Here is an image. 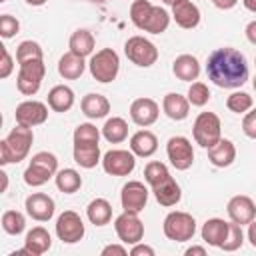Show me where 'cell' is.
<instances>
[{"label": "cell", "mask_w": 256, "mask_h": 256, "mask_svg": "<svg viewBox=\"0 0 256 256\" xmlns=\"http://www.w3.org/2000/svg\"><path fill=\"white\" fill-rule=\"evenodd\" d=\"M208 100H210V90H208V86H206L204 82H192L190 88H188V102H190L192 106L202 108L204 104H208Z\"/></svg>", "instance_id": "cell-42"}, {"label": "cell", "mask_w": 256, "mask_h": 256, "mask_svg": "<svg viewBox=\"0 0 256 256\" xmlns=\"http://www.w3.org/2000/svg\"><path fill=\"white\" fill-rule=\"evenodd\" d=\"M242 2H244V6H246L250 12L256 14V0H242Z\"/></svg>", "instance_id": "cell-53"}, {"label": "cell", "mask_w": 256, "mask_h": 256, "mask_svg": "<svg viewBox=\"0 0 256 256\" xmlns=\"http://www.w3.org/2000/svg\"><path fill=\"white\" fill-rule=\"evenodd\" d=\"M84 222L74 210H64L56 220V236L66 244H76L84 238Z\"/></svg>", "instance_id": "cell-10"}, {"label": "cell", "mask_w": 256, "mask_h": 256, "mask_svg": "<svg viewBox=\"0 0 256 256\" xmlns=\"http://www.w3.org/2000/svg\"><path fill=\"white\" fill-rule=\"evenodd\" d=\"M214 4H216V8H220V10H230V8H234L236 6V2L238 0H212Z\"/></svg>", "instance_id": "cell-49"}, {"label": "cell", "mask_w": 256, "mask_h": 256, "mask_svg": "<svg viewBox=\"0 0 256 256\" xmlns=\"http://www.w3.org/2000/svg\"><path fill=\"white\" fill-rule=\"evenodd\" d=\"M100 140V130L86 122V124H78L74 130V144H98Z\"/></svg>", "instance_id": "cell-38"}, {"label": "cell", "mask_w": 256, "mask_h": 256, "mask_svg": "<svg viewBox=\"0 0 256 256\" xmlns=\"http://www.w3.org/2000/svg\"><path fill=\"white\" fill-rule=\"evenodd\" d=\"M242 132L248 138L256 140V108L252 112H246L244 114V118H242Z\"/></svg>", "instance_id": "cell-44"}, {"label": "cell", "mask_w": 256, "mask_h": 256, "mask_svg": "<svg viewBox=\"0 0 256 256\" xmlns=\"http://www.w3.org/2000/svg\"><path fill=\"white\" fill-rule=\"evenodd\" d=\"M52 246V238L48 234L46 228L42 226H34L28 234H26V240H24V248L28 250L30 256H42L44 252H48Z\"/></svg>", "instance_id": "cell-24"}, {"label": "cell", "mask_w": 256, "mask_h": 256, "mask_svg": "<svg viewBox=\"0 0 256 256\" xmlns=\"http://www.w3.org/2000/svg\"><path fill=\"white\" fill-rule=\"evenodd\" d=\"M2 48V64H0V78H8L10 74H12V68H14V64H12V56H10V52H8V48L6 46H0Z\"/></svg>", "instance_id": "cell-45"}, {"label": "cell", "mask_w": 256, "mask_h": 256, "mask_svg": "<svg viewBox=\"0 0 256 256\" xmlns=\"http://www.w3.org/2000/svg\"><path fill=\"white\" fill-rule=\"evenodd\" d=\"M86 70V62L82 56L74 54V52H66L60 60H58V74L64 80H76L84 74Z\"/></svg>", "instance_id": "cell-27"}, {"label": "cell", "mask_w": 256, "mask_h": 256, "mask_svg": "<svg viewBox=\"0 0 256 256\" xmlns=\"http://www.w3.org/2000/svg\"><path fill=\"white\" fill-rule=\"evenodd\" d=\"M168 176H170V172H168V168H166L164 162H156V160H152V162H148L146 168H144V180H146L150 186L160 184V182L166 180Z\"/></svg>", "instance_id": "cell-39"}, {"label": "cell", "mask_w": 256, "mask_h": 256, "mask_svg": "<svg viewBox=\"0 0 256 256\" xmlns=\"http://www.w3.org/2000/svg\"><path fill=\"white\" fill-rule=\"evenodd\" d=\"M90 2H96V4H102V2H106V0H90Z\"/></svg>", "instance_id": "cell-56"}, {"label": "cell", "mask_w": 256, "mask_h": 256, "mask_svg": "<svg viewBox=\"0 0 256 256\" xmlns=\"http://www.w3.org/2000/svg\"><path fill=\"white\" fill-rule=\"evenodd\" d=\"M186 256H192V254H198V256H204L206 254V248H202V246H190V248H186V252H184Z\"/></svg>", "instance_id": "cell-51"}, {"label": "cell", "mask_w": 256, "mask_h": 256, "mask_svg": "<svg viewBox=\"0 0 256 256\" xmlns=\"http://www.w3.org/2000/svg\"><path fill=\"white\" fill-rule=\"evenodd\" d=\"M124 54L126 58L140 66V68H150L158 60V48L144 36H132L124 44Z\"/></svg>", "instance_id": "cell-7"}, {"label": "cell", "mask_w": 256, "mask_h": 256, "mask_svg": "<svg viewBox=\"0 0 256 256\" xmlns=\"http://www.w3.org/2000/svg\"><path fill=\"white\" fill-rule=\"evenodd\" d=\"M158 114H160V108L152 98H136L130 104V118L136 126H142V128L152 126L158 120Z\"/></svg>", "instance_id": "cell-16"}, {"label": "cell", "mask_w": 256, "mask_h": 256, "mask_svg": "<svg viewBox=\"0 0 256 256\" xmlns=\"http://www.w3.org/2000/svg\"><path fill=\"white\" fill-rule=\"evenodd\" d=\"M94 44H96L94 42V36L86 28H78L76 32H72L70 42H68L70 52H74V54H78L82 58H86V56H90L94 52Z\"/></svg>", "instance_id": "cell-29"}, {"label": "cell", "mask_w": 256, "mask_h": 256, "mask_svg": "<svg viewBox=\"0 0 256 256\" xmlns=\"http://www.w3.org/2000/svg\"><path fill=\"white\" fill-rule=\"evenodd\" d=\"M168 24H170V14L166 12V8L152 6V12H150V16H148V20H146L142 30L150 32V34H162V32H166Z\"/></svg>", "instance_id": "cell-34"}, {"label": "cell", "mask_w": 256, "mask_h": 256, "mask_svg": "<svg viewBox=\"0 0 256 256\" xmlns=\"http://www.w3.org/2000/svg\"><path fill=\"white\" fill-rule=\"evenodd\" d=\"M18 30H20V22L14 16H10V14H2L0 16V36L4 40H8L14 34H18Z\"/></svg>", "instance_id": "cell-43"}, {"label": "cell", "mask_w": 256, "mask_h": 256, "mask_svg": "<svg viewBox=\"0 0 256 256\" xmlns=\"http://www.w3.org/2000/svg\"><path fill=\"white\" fill-rule=\"evenodd\" d=\"M120 202H122V208L126 212H142L146 202H148V188L144 186V182L140 180H130L122 186V192H120Z\"/></svg>", "instance_id": "cell-13"}, {"label": "cell", "mask_w": 256, "mask_h": 256, "mask_svg": "<svg viewBox=\"0 0 256 256\" xmlns=\"http://www.w3.org/2000/svg\"><path fill=\"white\" fill-rule=\"evenodd\" d=\"M226 106L230 112H236V114H244L252 108V96L246 94V92H232L226 100Z\"/></svg>", "instance_id": "cell-41"}, {"label": "cell", "mask_w": 256, "mask_h": 256, "mask_svg": "<svg viewBox=\"0 0 256 256\" xmlns=\"http://www.w3.org/2000/svg\"><path fill=\"white\" fill-rule=\"evenodd\" d=\"M42 56H44L42 48L34 40H24L16 48V62L18 64H24V62H30V60H42Z\"/></svg>", "instance_id": "cell-36"}, {"label": "cell", "mask_w": 256, "mask_h": 256, "mask_svg": "<svg viewBox=\"0 0 256 256\" xmlns=\"http://www.w3.org/2000/svg\"><path fill=\"white\" fill-rule=\"evenodd\" d=\"M166 154L176 170H188L194 162V148L184 136H172L166 144Z\"/></svg>", "instance_id": "cell-11"}, {"label": "cell", "mask_w": 256, "mask_h": 256, "mask_svg": "<svg viewBox=\"0 0 256 256\" xmlns=\"http://www.w3.org/2000/svg\"><path fill=\"white\" fill-rule=\"evenodd\" d=\"M80 108H82V114L90 120H98V118H104L108 112H110V102L106 96L102 94H86L80 102Z\"/></svg>", "instance_id": "cell-25"}, {"label": "cell", "mask_w": 256, "mask_h": 256, "mask_svg": "<svg viewBox=\"0 0 256 256\" xmlns=\"http://www.w3.org/2000/svg\"><path fill=\"white\" fill-rule=\"evenodd\" d=\"M58 172V158L52 152H38L32 156L28 168L24 170V182L32 188L46 184Z\"/></svg>", "instance_id": "cell-3"}, {"label": "cell", "mask_w": 256, "mask_h": 256, "mask_svg": "<svg viewBox=\"0 0 256 256\" xmlns=\"http://www.w3.org/2000/svg\"><path fill=\"white\" fill-rule=\"evenodd\" d=\"M114 230L122 244H138L144 238V224L134 212H122L114 220Z\"/></svg>", "instance_id": "cell-9"}, {"label": "cell", "mask_w": 256, "mask_h": 256, "mask_svg": "<svg viewBox=\"0 0 256 256\" xmlns=\"http://www.w3.org/2000/svg\"><path fill=\"white\" fill-rule=\"evenodd\" d=\"M192 134L196 144H200L202 148H212L220 138H222V124L220 118L214 112H200L194 120L192 126Z\"/></svg>", "instance_id": "cell-6"}, {"label": "cell", "mask_w": 256, "mask_h": 256, "mask_svg": "<svg viewBox=\"0 0 256 256\" xmlns=\"http://www.w3.org/2000/svg\"><path fill=\"white\" fill-rule=\"evenodd\" d=\"M252 86H254V90H256V76H254V80H252Z\"/></svg>", "instance_id": "cell-57"}, {"label": "cell", "mask_w": 256, "mask_h": 256, "mask_svg": "<svg viewBox=\"0 0 256 256\" xmlns=\"http://www.w3.org/2000/svg\"><path fill=\"white\" fill-rule=\"evenodd\" d=\"M48 106L54 112H68L74 106V92L70 86L58 84L48 92Z\"/></svg>", "instance_id": "cell-28"}, {"label": "cell", "mask_w": 256, "mask_h": 256, "mask_svg": "<svg viewBox=\"0 0 256 256\" xmlns=\"http://www.w3.org/2000/svg\"><path fill=\"white\" fill-rule=\"evenodd\" d=\"M228 226H230V222H226L222 218H210V220H206L202 224V230H200L202 240L206 244L214 246V248H220L222 242L228 236Z\"/></svg>", "instance_id": "cell-20"}, {"label": "cell", "mask_w": 256, "mask_h": 256, "mask_svg": "<svg viewBox=\"0 0 256 256\" xmlns=\"http://www.w3.org/2000/svg\"><path fill=\"white\" fill-rule=\"evenodd\" d=\"M48 118V106L44 102H38V100H26L22 104L16 106V124H22V126H38V124H44Z\"/></svg>", "instance_id": "cell-14"}, {"label": "cell", "mask_w": 256, "mask_h": 256, "mask_svg": "<svg viewBox=\"0 0 256 256\" xmlns=\"http://www.w3.org/2000/svg\"><path fill=\"white\" fill-rule=\"evenodd\" d=\"M24 228H26V218H24L22 212H18V210H6L2 214V230L6 234L18 236V234L24 232Z\"/></svg>", "instance_id": "cell-35"}, {"label": "cell", "mask_w": 256, "mask_h": 256, "mask_svg": "<svg viewBox=\"0 0 256 256\" xmlns=\"http://www.w3.org/2000/svg\"><path fill=\"white\" fill-rule=\"evenodd\" d=\"M206 74L208 80H212L218 88L234 90L246 84L248 80V64L240 50L224 46L216 48L206 62Z\"/></svg>", "instance_id": "cell-1"}, {"label": "cell", "mask_w": 256, "mask_h": 256, "mask_svg": "<svg viewBox=\"0 0 256 256\" xmlns=\"http://www.w3.org/2000/svg\"><path fill=\"white\" fill-rule=\"evenodd\" d=\"M130 150L140 158H150L158 150V138L150 130H138L130 138Z\"/></svg>", "instance_id": "cell-26"}, {"label": "cell", "mask_w": 256, "mask_h": 256, "mask_svg": "<svg viewBox=\"0 0 256 256\" xmlns=\"http://www.w3.org/2000/svg\"><path fill=\"white\" fill-rule=\"evenodd\" d=\"M46 66L42 60H30L20 64L18 76H16V86L24 96H34L40 90V84L44 80Z\"/></svg>", "instance_id": "cell-8"}, {"label": "cell", "mask_w": 256, "mask_h": 256, "mask_svg": "<svg viewBox=\"0 0 256 256\" xmlns=\"http://www.w3.org/2000/svg\"><path fill=\"white\" fill-rule=\"evenodd\" d=\"M54 180H56L58 190L64 192V194H74V192H78L80 186H82V176H80L74 168L58 170L56 176H54Z\"/></svg>", "instance_id": "cell-33"}, {"label": "cell", "mask_w": 256, "mask_h": 256, "mask_svg": "<svg viewBox=\"0 0 256 256\" xmlns=\"http://www.w3.org/2000/svg\"><path fill=\"white\" fill-rule=\"evenodd\" d=\"M0 178H2V188H0V190L6 192V188H8V174L2 170V172H0Z\"/></svg>", "instance_id": "cell-52"}, {"label": "cell", "mask_w": 256, "mask_h": 256, "mask_svg": "<svg viewBox=\"0 0 256 256\" xmlns=\"http://www.w3.org/2000/svg\"><path fill=\"white\" fill-rule=\"evenodd\" d=\"M110 254L126 256V254H128V250H126L124 246H120V244H108V246H104V248H102V256H110Z\"/></svg>", "instance_id": "cell-47"}, {"label": "cell", "mask_w": 256, "mask_h": 256, "mask_svg": "<svg viewBox=\"0 0 256 256\" xmlns=\"http://www.w3.org/2000/svg\"><path fill=\"white\" fill-rule=\"evenodd\" d=\"M172 72L178 80L182 82H192L198 78L200 74V62L196 56L192 54H180L174 62H172Z\"/></svg>", "instance_id": "cell-23"}, {"label": "cell", "mask_w": 256, "mask_h": 256, "mask_svg": "<svg viewBox=\"0 0 256 256\" xmlns=\"http://www.w3.org/2000/svg\"><path fill=\"white\" fill-rule=\"evenodd\" d=\"M248 240H250V244L256 248V220H252V222L248 224Z\"/></svg>", "instance_id": "cell-50"}, {"label": "cell", "mask_w": 256, "mask_h": 256, "mask_svg": "<svg viewBox=\"0 0 256 256\" xmlns=\"http://www.w3.org/2000/svg\"><path fill=\"white\" fill-rule=\"evenodd\" d=\"M152 6L154 4H150L148 0H134L132 2V6H130V20H132V24L136 26V28H144V24H146V20H148V16H150V12H152Z\"/></svg>", "instance_id": "cell-37"}, {"label": "cell", "mask_w": 256, "mask_h": 256, "mask_svg": "<svg viewBox=\"0 0 256 256\" xmlns=\"http://www.w3.org/2000/svg\"><path fill=\"white\" fill-rule=\"evenodd\" d=\"M254 64H256V58H254Z\"/></svg>", "instance_id": "cell-59"}, {"label": "cell", "mask_w": 256, "mask_h": 256, "mask_svg": "<svg viewBox=\"0 0 256 256\" xmlns=\"http://www.w3.org/2000/svg\"><path fill=\"white\" fill-rule=\"evenodd\" d=\"M102 136H104L108 142H112V144L124 142L126 136H128V122H126L124 118H120V116L108 118V120L104 122V126H102Z\"/></svg>", "instance_id": "cell-32"}, {"label": "cell", "mask_w": 256, "mask_h": 256, "mask_svg": "<svg viewBox=\"0 0 256 256\" xmlns=\"http://www.w3.org/2000/svg\"><path fill=\"white\" fill-rule=\"evenodd\" d=\"M86 216L94 226H106L112 220V206L106 198H94L86 208Z\"/></svg>", "instance_id": "cell-30"}, {"label": "cell", "mask_w": 256, "mask_h": 256, "mask_svg": "<svg viewBox=\"0 0 256 256\" xmlns=\"http://www.w3.org/2000/svg\"><path fill=\"white\" fill-rule=\"evenodd\" d=\"M172 18L176 20V24L180 28L192 30V28H196L200 24V10L190 0H178L172 6Z\"/></svg>", "instance_id": "cell-18"}, {"label": "cell", "mask_w": 256, "mask_h": 256, "mask_svg": "<svg viewBox=\"0 0 256 256\" xmlns=\"http://www.w3.org/2000/svg\"><path fill=\"white\" fill-rule=\"evenodd\" d=\"M208 160L216 168H226L236 160V146L232 140L220 138L212 148H208Z\"/></svg>", "instance_id": "cell-22"}, {"label": "cell", "mask_w": 256, "mask_h": 256, "mask_svg": "<svg viewBox=\"0 0 256 256\" xmlns=\"http://www.w3.org/2000/svg\"><path fill=\"white\" fill-rule=\"evenodd\" d=\"M26 4H30V6H42V4H46V0H24Z\"/></svg>", "instance_id": "cell-54"}, {"label": "cell", "mask_w": 256, "mask_h": 256, "mask_svg": "<svg viewBox=\"0 0 256 256\" xmlns=\"http://www.w3.org/2000/svg\"><path fill=\"white\" fill-rule=\"evenodd\" d=\"M162 230H164V236H166L168 240H174V242H188V240H192V236L196 234V220H194V216L188 214V212L174 210V212H170V214L164 218Z\"/></svg>", "instance_id": "cell-5"}, {"label": "cell", "mask_w": 256, "mask_h": 256, "mask_svg": "<svg viewBox=\"0 0 256 256\" xmlns=\"http://www.w3.org/2000/svg\"><path fill=\"white\" fill-rule=\"evenodd\" d=\"M24 208H26V212H28L30 218H34V220H38V222H48V220L54 216L56 204H54V200H52L48 194H44V192H34V194H30V196L26 198Z\"/></svg>", "instance_id": "cell-17"}, {"label": "cell", "mask_w": 256, "mask_h": 256, "mask_svg": "<svg viewBox=\"0 0 256 256\" xmlns=\"http://www.w3.org/2000/svg\"><path fill=\"white\" fill-rule=\"evenodd\" d=\"M88 68H90V74H92L94 80H98L102 84H108V82L116 80V76H118L120 58H118L116 50L102 48L96 54H92V58L88 62Z\"/></svg>", "instance_id": "cell-4"}, {"label": "cell", "mask_w": 256, "mask_h": 256, "mask_svg": "<svg viewBox=\"0 0 256 256\" xmlns=\"http://www.w3.org/2000/svg\"><path fill=\"white\" fill-rule=\"evenodd\" d=\"M0 2H6V0H0Z\"/></svg>", "instance_id": "cell-58"}, {"label": "cell", "mask_w": 256, "mask_h": 256, "mask_svg": "<svg viewBox=\"0 0 256 256\" xmlns=\"http://www.w3.org/2000/svg\"><path fill=\"white\" fill-rule=\"evenodd\" d=\"M152 192H154V198L158 200V204L160 206H166V208L176 206L180 202V198H182V190H180L178 182L172 176H168L160 184L152 186Z\"/></svg>", "instance_id": "cell-19"}, {"label": "cell", "mask_w": 256, "mask_h": 256, "mask_svg": "<svg viewBox=\"0 0 256 256\" xmlns=\"http://www.w3.org/2000/svg\"><path fill=\"white\" fill-rule=\"evenodd\" d=\"M74 162L82 168H94L100 158V146L98 144H74Z\"/></svg>", "instance_id": "cell-31"}, {"label": "cell", "mask_w": 256, "mask_h": 256, "mask_svg": "<svg viewBox=\"0 0 256 256\" xmlns=\"http://www.w3.org/2000/svg\"><path fill=\"white\" fill-rule=\"evenodd\" d=\"M242 244H244V232H242V226L230 220L228 236H226V240L222 242V246H220V248H222L224 252H234V250H238Z\"/></svg>", "instance_id": "cell-40"}, {"label": "cell", "mask_w": 256, "mask_h": 256, "mask_svg": "<svg viewBox=\"0 0 256 256\" xmlns=\"http://www.w3.org/2000/svg\"><path fill=\"white\" fill-rule=\"evenodd\" d=\"M32 142H34L32 128L22 126V124H16L10 130V134L0 142V164L6 166V164H18V162H22L28 156Z\"/></svg>", "instance_id": "cell-2"}, {"label": "cell", "mask_w": 256, "mask_h": 256, "mask_svg": "<svg viewBox=\"0 0 256 256\" xmlns=\"http://www.w3.org/2000/svg\"><path fill=\"white\" fill-rule=\"evenodd\" d=\"M136 166V154L130 150H110L102 156V168L110 176H128Z\"/></svg>", "instance_id": "cell-12"}, {"label": "cell", "mask_w": 256, "mask_h": 256, "mask_svg": "<svg viewBox=\"0 0 256 256\" xmlns=\"http://www.w3.org/2000/svg\"><path fill=\"white\" fill-rule=\"evenodd\" d=\"M130 256H154V248L148 246V244H132V250H130Z\"/></svg>", "instance_id": "cell-46"}, {"label": "cell", "mask_w": 256, "mask_h": 256, "mask_svg": "<svg viewBox=\"0 0 256 256\" xmlns=\"http://www.w3.org/2000/svg\"><path fill=\"white\" fill-rule=\"evenodd\" d=\"M162 2H164V4H166V6H174V4H176V2H178V0H162Z\"/></svg>", "instance_id": "cell-55"}, {"label": "cell", "mask_w": 256, "mask_h": 256, "mask_svg": "<svg viewBox=\"0 0 256 256\" xmlns=\"http://www.w3.org/2000/svg\"><path fill=\"white\" fill-rule=\"evenodd\" d=\"M244 32H246V38H248V42L256 46V20L248 22V26H246V30H244Z\"/></svg>", "instance_id": "cell-48"}, {"label": "cell", "mask_w": 256, "mask_h": 256, "mask_svg": "<svg viewBox=\"0 0 256 256\" xmlns=\"http://www.w3.org/2000/svg\"><path fill=\"white\" fill-rule=\"evenodd\" d=\"M162 110H164V114H166L170 120L180 122V120L188 118L190 102H188L186 96H182V94H178V92H168V94L164 96V100H162Z\"/></svg>", "instance_id": "cell-21"}, {"label": "cell", "mask_w": 256, "mask_h": 256, "mask_svg": "<svg viewBox=\"0 0 256 256\" xmlns=\"http://www.w3.org/2000/svg\"><path fill=\"white\" fill-rule=\"evenodd\" d=\"M226 212H228V218L232 222L244 226V224H250L256 218V202L250 196L238 194V196H234V198L228 200Z\"/></svg>", "instance_id": "cell-15"}]
</instances>
